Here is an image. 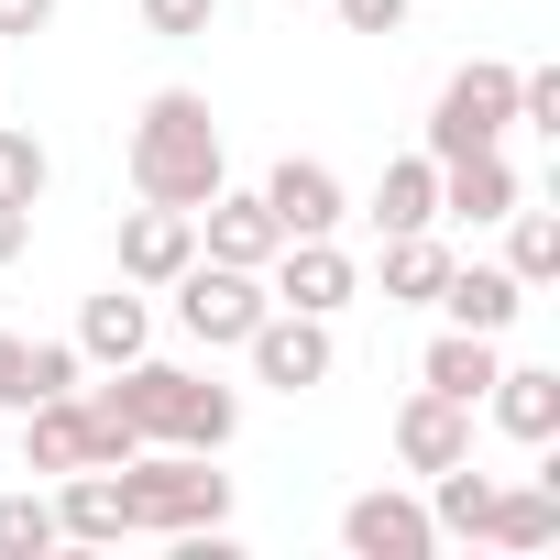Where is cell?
<instances>
[{"label": "cell", "instance_id": "obj_24", "mask_svg": "<svg viewBox=\"0 0 560 560\" xmlns=\"http://www.w3.org/2000/svg\"><path fill=\"white\" fill-rule=\"evenodd\" d=\"M549 264H560V231H549L538 209H516V242H505V275H516V287H538Z\"/></svg>", "mask_w": 560, "mask_h": 560}, {"label": "cell", "instance_id": "obj_5", "mask_svg": "<svg viewBox=\"0 0 560 560\" xmlns=\"http://www.w3.org/2000/svg\"><path fill=\"white\" fill-rule=\"evenodd\" d=\"M165 287H176V308H187V330H198V341H242V330L275 308V298L253 287V264H220V253H209V264L187 253V264L165 275Z\"/></svg>", "mask_w": 560, "mask_h": 560}, {"label": "cell", "instance_id": "obj_7", "mask_svg": "<svg viewBox=\"0 0 560 560\" xmlns=\"http://www.w3.org/2000/svg\"><path fill=\"white\" fill-rule=\"evenodd\" d=\"M242 341H253V363H264V385H287V396L330 374V330H319L308 308H264V319H253Z\"/></svg>", "mask_w": 560, "mask_h": 560}, {"label": "cell", "instance_id": "obj_10", "mask_svg": "<svg viewBox=\"0 0 560 560\" xmlns=\"http://www.w3.org/2000/svg\"><path fill=\"white\" fill-rule=\"evenodd\" d=\"M275 253H287V275H275V298H287V308L330 319V308L352 298V253H341L330 231H298V242H275Z\"/></svg>", "mask_w": 560, "mask_h": 560}, {"label": "cell", "instance_id": "obj_31", "mask_svg": "<svg viewBox=\"0 0 560 560\" xmlns=\"http://www.w3.org/2000/svg\"><path fill=\"white\" fill-rule=\"evenodd\" d=\"M0 407H23V341L0 330Z\"/></svg>", "mask_w": 560, "mask_h": 560}, {"label": "cell", "instance_id": "obj_18", "mask_svg": "<svg viewBox=\"0 0 560 560\" xmlns=\"http://www.w3.org/2000/svg\"><path fill=\"white\" fill-rule=\"evenodd\" d=\"M374 220L385 231H429L440 220V154H396L385 187H374Z\"/></svg>", "mask_w": 560, "mask_h": 560}, {"label": "cell", "instance_id": "obj_27", "mask_svg": "<svg viewBox=\"0 0 560 560\" xmlns=\"http://www.w3.org/2000/svg\"><path fill=\"white\" fill-rule=\"evenodd\" d=\"M209 12H220V0H143L154 34H209Z\"/></svg>", "mask_w": 560, "mask_h": 560}, {"label": "cell", "instance_id": "obj_26", "mask_svg": "<svg viewBox=\"0 0 560 560\" xmlns=\"http://www.w3.org/2000/svg\"><path fill=\"white\" fill-rule=\"evenodd\" d=\"M0 198H23V209L45 198V143L34 132H0Z\"/></svg>", "mask_w": 560, "mask_h": 560}, {"label": "cell", "instance_id": "obj_15", "mask_svg": "<svg viewBox=\"0 0 560 560\" xmlns=\"http://www.w3.org/2000/svg\"><path fill=\"white\" fill-rule=\"evenodd\" d=\"M440 209H462V220H505V209H516V165H505L494 143L451 154V165H440Z\"/></svg>", "mask_w": 560, "mask_h": 560}, {"label": "cell", "instance_id": "obj_20", "mask_svg": "<svg viewBox=\"0 0 560 560\" xmlns=\"http://www.w3.org/2000/svg\"><path fill=\"white\" fill-rule=\"evenodd\" d=\"M483 396H494V418H505L516 440H549V429H560V374H538V363H516V374H494Z\"/></svg>", "mask_w": 560, "mask_h": 560}, {"label": "cell", "instance_id": "obj_1", "mask_svg": "<svg viewBox=\"0 0 560 560\" xmlns=\"http://www.w3.org/2000/svg\"><path fill=\"white\" fill-rule=\"evenodd\" d=\"M89 407H100V418H110L132 451H143V440L220 451V440H231V418H242V407H231V385H209V374H176V363H132V374H121V385H100Z\"/></svg>", "mask_w": 560, "mask_h": 560}, {"label": "cell", "instance_id": "obj_29", "mask_svg": "<svg viewBox=\"0 0 560 560\" xmlns=\"http://www.w3.org/2000/svg\"><path fill=\"white\" fill-rule=\"evenodd\" d=\"M516 110H527V121H549V132H560V78H516Z\"/></svg>", "mask_w": 560, "mask_h": 560}, {"label": "cell", "instance_id": "obj_22", "mask_svg": "<svg viewBox=\"0 0 560 560\" xmlns=\"http://www.w3.org/2000/svg\"><path fill=\"white\" fill-rule=\"evenodd\" d=\"M440 264H451V253H440L429 231H385V298H429Z\"/></svg>", "mask_w": 560, "mask_h": 560}, {"label": "cell", "instance_id": "obj_12", "mask_svg": "<svg viewBox=\"0 0 560 560\" xmlns=\"http://www.w3.org/2000/svg\"><path fill=\"white\" fill-rule=\"evenodd\" d=\"M264 209H275L287 242H298V231H330V220H341V176H330L319 154H287V165L264 176Z\"/></svg>", "mask_w": 560, "mask_h": 560}, {"label": "cell", "instance_id": "obj_9", "mask_svg": "<svg viewBox=\"0 0 560 560\" xmlns=\"http://www.w3.org/2000/svg\"><path fill=\"white\" fill-rule=\"evenodd\" d=\"M198 253V209H165V198H143L132 220H121V275L132 287H165V275Z\"/></svg>", "mask_w": 560, "mask_h": 560}, {"label": "cell", "instance_id": "obj_30", "mask_svg": "<svg viewBox=\"0 0 560 560\" xmlns=\"http://www.w3.org/2000/svg\"><path fill=\"white\" fill-rule=\"evenodd\" d=\"M56 23V0H0V34H45Z\"/></svg>", "mask_w": 560, "mask_h": 560}, {"label": "cell", "instance_id": "obj_8", "mask_svg": "<svg viewBox=\"0 0 560 560\" xmlns=\"http://www.w3.org/2000/svg\"><path fill=\"white\" fill-rule=\"evenodd\" d=\"M396 451H407V472H451V462H472V407L462 396H407L396 407Z\"/></svg>", "mask_w": 560, "mask_h": 560}, {"label": "cell", "instance_id": "obj_23", "mask_svg": "<svg viewBox=\"0 0 560 560\" xmlns=\"http://www.w3.org/2000/svg\"><path fill=\"white\" fill-rule=\"evenodd\" d=\"M67 527H56V505H34V494H0V560H45Z\"/></svg>", "mask_w": 560, "mask_h": 560}, {"label": "cell", "instance_id": "obj_17", "mask_svg": "<svg viewBox=\"0 0 560 560\" xmlns=\"http://www.w3.org/2000/svg\"><path fill=\"white\" fill-rule=\"evenodd\" d=\"M483 538L549 549V538H560V494H549V483H494V494H483Z\"/></svg>", "mask_w": 560, "mask_h": 560}, {"label": "cell", "instance_id": "obj_21", "mask_svg": "<svg viewBox=\"0 0 560 560\" xmlns=\"http://www.w3.org/2000/svg\"><path fill=\"white\" fill-rule=\"evenodd\" d=\"M78 341H89L100 363H132V352H143V298H132V287L89 298V330H78Z\"/></svg>", "mask_w": 560, "mask_h": 560}, {"label": "cell", "instance_id": "obj_3", "mask_svg": "<svg viewBox=\"0 0 560 560\" xmlns=\"http://www.w3.org/2000/svg\"><path fill=\"white\" fill-rule=\"evenodd\" d=\"M110 472H121L132 527H176V538H187V527H220V505H231V483H220L209 462H187L176 440H165V451H121Z\"/></svg>", "mask_w": 560, "mask_h": 560}, {"label": "cell", "instance_id": "obj_13", "mask_svg": "<svg viewBox=\"0 0 560 560\" xmlns=\"http://www.w3.org/2000/svg\"><path fill=\"white\" fill-rule=\"evenodd\" d=\"M198 231H209L220 264H275V242H287V231H275V209H264V187H253V198L209 187V198H198Z\"/></svg>", "mask_w": 560, "mask_h": 560}, {"label": "cell", "instance_id": "obj_6", "mask_svg": "<svg viewBox=\"0 0 560 560\" xmlns=\"http://www.w3.org/2000/svg\"><path fill=\"white\" fill-rule=\"evenodd\" d=\"M505 121H516V67H462V78L440 89V110H429V154L451 165V154L494 143Z\"/></svg>", "mask_w": 560, "mask_h": 560}, {"label": "cell", "instance_id": "obj_28", "mask_svg": "<svg viewBox=\"0 0 560 560\" xmlns=\"http://www.w3.org/2000/svg\"><path fill=\"white\" fill-rule=\"evenodd\" d=\"M341 23H352V34H396V23H407V0H341Z\"/></svg>", "mask_w": 560, "mask_h": 560}, {"label": "cell", "instance_id": "obj_2", "mask_svg": "<svg viewBox=\"0 0 560 560\" xmlns=\"http://www.w3.org/2000/svg\"><path fill=\"white\" fill-rule=\"evenodd\" d=\"M132 187L165 198V209H198L220 187V121L198 89H154L143 121H132Z\"/></svg>", "mask_w": 560, "mask_h": 560}, {"label": "cell", "instance_id": "obj_32", "mask_svg": "<svg viewBox=\"0 0 560 560\" xmlns=\"http://www.w3.org/2000/svg\"><path fill=\"white\" fill-rule=\"evenodd\" d=\"M23 231H34V209H23V198H0V264L23 253Z\"/></svg>", "mask_w": 560, "mask_h": 560}, {"label": "cell", "instance_id": "obj_16", "mask_svg": "<svg viewBox=\"0 0 560 560\" xmlns=\"http://www.w3.org/2000/svg\"><path fill=\"white\" fill-rule=\"evenodd\" d=\"M56 527H67V538H121V527H132V505H121V472H110V462H78V472H67V505H56Z\"/></svg>", "mask_w": 560, "mask_h": 560}, {"label": "cell", "instance_id": "obj_4", "mask_svg": "<svg viewBox=\"0 0 560 560\" xmlns=\"http://www.w3.org/2000/svg\"><path fill=\"white\" fill-rule=\"evenodd\" d=\"M23 418H34V429H23V462H34V472H78V462H121V451H132L78 385H67V396H34Z\"/></svg>", "mask_w": 560, "mask_h": 560}, {"label": "cell", "instance_id": "obj_19", "mask_svg": "<svg viewBox=\"0 0 560 560\" xmlns=\"http://www.w3.org/2000/svg\"><path fill=\"white\" fill-rule=\"evenodd\" d=\"M494 374H505V363H494V330H440V341H429V385H440V396L472 407Z\"/></svg>", "mask_w": 560, "mask_h": 560}, {"label": "cell", "instance_id": "obj_25", "mask_svg": "<svg viewBox=\"0 0 560 560\" xmlns=\"http://www.w3.org/2000/svg\"><path fill=\"white\" fill-rule=\"evenodd\" d=\"M67 385H78V341H23V407L67 396Z\"/></svg>", "mask_w": 560, "mask_h": 560}, {"label": "cell", "instance_id": "obj_14", "mask_svg": "<svg viewBox=\"0 0 560 560\" xmlns=\"http://www.w3.org/2000/svg\"><path fill=\"white\" fill-rule=\"evenodd\" d=\"M429 298L451 308V330H505V319H516V275H505V264H440Z\"/></svg>", "mask_w": 560, "mask_h": 560}, {"label": "cell", "instance_id": "obj_11", "mask_svg": "<svg viewBox=\"0 0 560 560\" xmlns=\"http://www.w3.org/2000/svg\"><path fill=\"white\" fill-rule=\"evenodd\" d=\"M341 538H352L363 560H429L440 516H429V505H407V494H363V505L341 516Z\"/></svg>", "mask_w": 560, "mask_h": 560}]
</instances>
